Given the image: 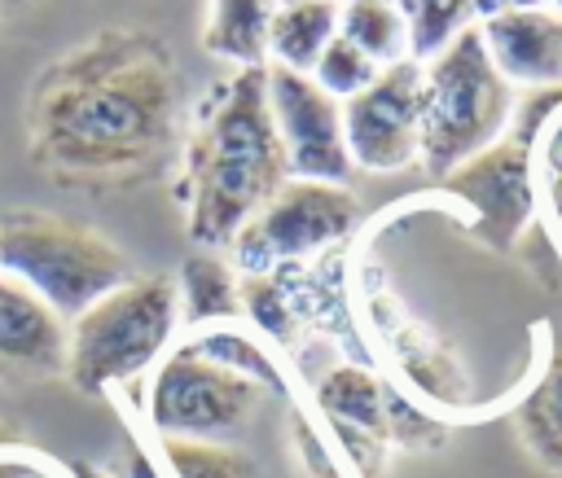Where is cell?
<instances>
[{"label": "cell", "mask_w": 562, "mask_h": 478, "mask_svg": "<svg viewBox=\"0 0 562 478\" xmlns=\"http://www.w3.org/2000/svg\"><path fill=\"white\" fill-rule=\"evenodd\" d=\"M31 158L57 180H123L154 167L180 123L162 35L114 26L48 61L31 88Z\"/></svg>", "instance_id": "obj_1"}, {"label": "cell", "mask_w": 562, "mask_h": 478, "mask_svg": "<svg viewBox=\"0 0 562 478\" xmlns=\"http://www.w3.org/2000/svg\"><path fill=\"white\" fill-rule=\"evenodd\" d=\"M290 180L281 136L268 110L263 66L220 79L193 118L184 145V232L193 246L215 250Z\"/></svg>", "instance_id": "obj_2"}, {"label": "cell", "mask_w": 562, "mask_h": 478, "mask_svg": "<svg viewBox=\"0 0 562 478\" xmlns=\"http://www.w3.org/2000/svg\"><path fill=\"white\" fill-rule=\"evenodd\" d=\"M0 272L35 289L70 325L101 294L123 285L132 263L110 237L70 215L9 206L0 210Z\"/></svg>", "instance_id": "obj_3"}, {"label": "cell", "mask_w": 562, "mask_h": 478, "mask_svg": "<svg viewBox=\"0 0 562 478\" xmlns=\"http://www.w3.org/2000/svg\"><path fill=\"white\" fill-rule=\"evenodd\" d=\"M514 114V83L492 66L479 26H461L422 66V149L417 162L443 180L452 167L505 136Z\"/></svg>", "instance_id": "obj_4"}, {"label": "cell", "mask_w": 562, "mask_h": 478, "mask_svg": "<svg viewBox=\"0 0 562 478\" xmlns=\"http://www.w3.org/2000/svg\"><path fill=\"white\" fill-rule=\"evenodd\" d=\"M180 325L176 281L162 272L127 276L110 294H101L88 311L70 320L66 338V373L79 390L97 395L114 382H132L171 346Z\"/></svg>", "instance_id": "obj_5"}, {"label": "cell", "mask_w": 562, "mask_h": 478, "mask_svg": "<svg viewBox=\"0 0 562 478\" xmlns=\"http://www.w3.org/2000/svg\"><path fill=\"white\" fill-rule=\"evenodd\" d=\"M263 386L206 360L193 342L162 355V364L149 377L145 417L162 439H202L220 443L237 434L250 412L259 408Z\"/></svg>", "instance_id": "obj_6"}, {"label": "cell", "mask_w": 562, "mask_h": 478, "mask_svg": "<svg viewBox=\"0 0 562 478\" xmlns=\"http://www.w3.org/2000/svg\"><path fill=\"white\" fill-rule=\"evenodd\" d=\"M360 219V202L347 184L285 180L228 241L233 263L246 276H272V268L316 254L342 241Z\"/></svg>", "instance_id": "obj_7"}, {"label": "cell", "mask_w": 562, "mask_h": 478, "mask_svg": "<svg viewBox=\"0 0 562 478\" xmlns=\"http://www.w3.org/2000/svg\"><path fill=\"white\" fill-rule=\"evenodd\" d=\"M457 202L470 206L474 215V237L492 250H509L522 228L531 224L540 206L536 189V145L518 140L514 132L496 136L487 149L465 158L439 180Z\"/></svg>", "instance_id": "obj_8"}, {"label": "cell", "mask_w": 562, "mask_h": 478, "mask_svg": "<svg viewBox=\"0 0 562 478\" xmlns=\"http://www.w3.org/2000/svg\"><path fill=\"white\" fill-rule=\"evenodd\" d=\"M342 136L351 167L404 171L422 149V66L413 57L378 70L369 88L342 101Z\"/></svg>", "instance_id": "obj_9"}, {"label": "cell", "mask_w": 562, "mask_h": 478, "mask_svg": "<svg viewBox=\"0 0 562 478\" xmlns=\"http://www.w3.org/2000/svg\"><path fill=\"white\" fill-rule=\"evenodd\" d=\"M263 75H268V110L285 149L290 180L347 184L356 167L342 136V101L329 96L312 75L285 66H263Z\"/></svg>", "instance_id": "obj_10"}, {"label": "cell", "mask_w": 562, "mask_h": 478, "mask_svg": "<svg viewBox=\"0 0 562 478\" xmlns=\"http://www.w3.org/2000/svg\"><path fill=\"white\" fill-rule=\"evenodd\" d=\"M70 325L22 281L0 272V377L26 382L66 373Z\"/></svg>", "instance_id": "obj_11"}, {"label": "cell", "mask_w": 562, "mask_h": 478, "mask_svg": "<svg viewBox=\"0 0 562 478\" xmlns=\"http://www.w3.org/2000/svg\"><path fill=\"white\" fill-rule=\"evenodd\" d=\"M483 48L505 83L522 88H553L562 83V13L540 9H509L479 22Z\"/></svg>", "instance_id": "obj_12"}, {"label": "cell", "mask_w": 562, "mask_h": 478, "mask_svg": "<svg viewBox=\"0 0 562 478\" xmlns=\"http://www.w3.org/2000/svg\"><path fill=\"white\" fill-rule=\"evenodd\" d=\"M316 403L329 417V425L342 434V443L356 452V460L369 465L364 443L378 456V443L386 439V386L369 368L342 364V368H334V373L321 377Z\"/></svg>", "instance_id": "obj_13"}, {"label": "cell", "mask_w": 562, "mask_h": 478, "mask_svg": "<svg viewBox=\"0 0 562 478\" xmlns=\"http://www.w3.org/2000/svg\"><path fill=\"white\" fill-rule=\"evenodd\" d=\"M514 425H518L522 447L549 474H562V329H553L549 355H544L536 382L527 386V395L518 399Z\"/></svg>", "instance_id": "obj_14"}, {"label": "cell", "mask_w": 562, "mask_h": 478, "mask_svg": "<svg viewBox=\"0 0 562 478\" xmlns=\"http://www.w3.org/2000/svg\"><path fill=\"white\" fill-rule=\"evenodd\" d=\"M277 4L272 0H211L202 44L211 57H224L241 70L268 66V26Z\"/></svg>", "instance_id": "obj_15"}, {"label": "cell", "mask_w": 562, "mask_h": 478, "mask_svg": "<svg viewBox=\"0 0 562 478\" xmlns=\"http://www.w3.org/2000/svg\"><path fill=\"white\" fill-rule=\"evenodd\" d=\"M338 0H307V4H281L268 26V66H285L299 75H312L321 48L338 35Z\"/></svg>", "instance_id": "obj_16"}, {"label": "cell", "mask_w": 562, "mask_h": 478, "mask_svg": "<svg viewBox=\"0 0 562 478\" xmlns=\"http://www.w3.org/2000/svg\"><path fill=\"white\" fill-rule=\"evenodd\" d=\"M176 294H180V316L189 325H215V320H233L241 311L237 272L211 250H198L180 263Z\"/></svg>", "instance_id": "obj_17"}, {"label": "cell", "mask_w": 562, "mask_h": 478, "mask_svg": "<svg viewBox=\"0 0 562 478\" xmlns=\"http://www.w3.org/2000/svg\"><path fill=\"white\" fill-rule=\"evenodd\" d=\"M338 35L351 39L373 66H391L408 53V18L382 0H338Z\"/></svg>", "instance_id": "obj_18"}, {"label": "cell", "mask_w": 562, "mask_h": 478, "mask_svg": "<svg viewBox=\"0 0 562 478\" xmlns=\"http://www.w3.org/2000/svg\"><path fill=\"white\" fill-rule=\"evenodd\" d=\"M162 460L171 478H259V465L228 443L162 439Z\"/></svg>", "instance_id": "obj_19"}, {"label": "cell", "mask_w": 562, "mask_h": 478, "mask_svg": "<svg viewBox=\"0 0 562 478\" xmlns=\"http://www.w3.org/2000/svg\"><path fill=\"white\" fill-rule=\"evenodd\" d=\"M404 18H408V53L417 61V57H435L461 26H470L474 0H408Z\"/></svg>", "instance_id": "obj_20"}, {"label": "cell", "mask_w": 562, "mask_h": 478, "mask_svg": "<svg viewBox=\"0 0 562 478\" xmlns=\"http://www.w3.org/2000/svg\"><path fill=\"white\" fill-rule=\"evenodd\" d=\"M193 346H198L206 360H215V364H224V368H233V373H241V377L259 382L263 390L285 395V382H281L277 364H272V360H268V351H263L259 342H250L246 333L211 329V333H198V338H193Z\"/></svg>", "instance_id": "obj_21"}, {"label": "cell", "mask_w": 562, "mask_h": 478, "mask_svg": "<svg viewBox=\"0 0 562 478\" xmlns=\"http://www.w3.org/2000/svg\"><path fill=\"white\" fill-rule=\"evenodd\" d=\"M378 70L382 66H373L351 39H342V35H334L325 48H321V57H316V66H312V79L329 92V96H338V101H347V96H356L360 88H369L373 79H378Z\"/></svg>", "instance_id": "obj_22"}, {"label": "cell", "mask_w": 562, "mask_h": 478, "mask_svg": "<svg viewBox=\"0 0 562 478\" xmlns=\"http://www.w3.org/2000/svg\"><path fill=\"white\" fill-rule=\"evenodd\" d=\"M237 298H241V311H246L263 333L290 342L294 316H290V307H285V298H281V289H277L272 276H246V281L237 285Z\"/></svg>", "instance_id": "obj_23"}, {"label": "cell", "mask_w": 562, "mask_h": 478, "mask_svg": "<svg viewBox=\"0 0 562 478\" xmlns=\"http://www.w3.org/2000/svg\"><path fill=\"white\" fill-rule=\"evenodd\" d=\"M536 167L544 175V206H549L553 224L562 228V110L536 140Z\"/></svg>", "instance_id": "obj_24"}, {"label": "cell", "mask_w": 562, "mask_h": 478, "mask_svg": "<svg viewBox=\"0 0 562 478\" xmlns=\"http://www.w3.org/2000/svg\"><path fill=\"white\" fill-rule=\"evenodd\" d=\"M386 439L408 443V447H435V443H443V425H435L413 403H404L400 395L386 390Z\"/></svg>", "instance_id": "obj_25"}, {"label": "cell", "mask_w": 562, "mask_h": 478, "mask_svg": "<svg viewBox=\"0 0 562 478\" xmlns=\"http://www.w3.org/2000/svg\"><path fill=\"white\" fill-rule=\"evenodd\" d=\"M48 469V460L44 456H35V452H26V447H0V478H40Z\"/></svg>", "instance_id": "obj_26"}, {"label": "cell", "mask_w": 562, "mask_h": 478, "mask_svg": "<svg viewBox=\"0 0 562 478\" xmlns=\"http://www.w3.org/2000/svg\"><path fill=\"white\" fill-rule=\"evenodd\" d=\"M544 0H474V18H496V13H509V9H540Z\"/></svg>", "instance_id": "obj_27"}, {"label": "cell", "mask_w": 562, "mask_h": 478, "mask_svg": "<svg viewBox=\"0 0 562 478\" xmlns=\"http://www.w3.org/2000/svg\"><path fill=\"white\" fill-rule=\"evenodd\" d=\"M9 443H13V430H4V425H0V447H9Z\"/></svg>", "instance_id": "obj_28"}, {"label": "cell", "mask_w": 562, "mask_h": 478, "mask_svg": "<svg viewBox=\"0 0 562 478\" xmlns=\"http://www.w3.org/2000/svg\"><path fill=\"white\" fill-rule=\"evenodd\" d=\"M132 478H154V474L145 469V460H136V474H132Z\"/></svg>", "instance_id": "obj_29"}, {"label": "cell", "mask_w": 562, "mask_h": 478, "mask_svg": "<svg viewBox=\"0 0 562 478\" xmlns=\"http://www.w3.org/2000/svg\"><path fill=\"white\" fill-rule=\"evenodd\" d=\"M22 4H31V0H0V9H22Z\"/></svg>", "instance_id": "obj_30"}, {"label": "cell", "mask_w": 562, "mask_h": 478, "mask_svg": "<svg viewBox=\"0 0 562 478\" xmlns=\"http://www.w3.org/2000/svg\"><path fill=\"white\" fill-rule=\"evenodd\" d=\"M382 4H395V9H400V13H404V9H408V0H382Z\"/></svg>", "instance_id": "obj_31"}, {"label": "cell", "mask_w": 562, "mask_h": 478, "mask_svg": "<svg viewBox=\"0 0 562 478\" xmlns=\"http://www.w3.org/2000/svg\"><path fill=\"white\" fill-rule=\"evenodd\" d=\"M272 4H277V9H281V4H307V0H272Z\"/></svg>", "instance_id": "obj_32"}, {"label": "cell", "mask_w": 562, "mask_h": 478, "mask_svg": "<svg viewBox=\"0 0 562 478\" xmlns=\"http://www.w3.org/2000/svg\"><path fill=\"white\" fill-rule=\"evenodd\" d=\"M544 4H549V9H558V13H562V0H544Z\"/></svg>", "instance_id": "obj_33"}, {"label": "cell", "mask_w": 562, "mask_h": 478, "mask_svg": "<svg viewBox=\"0 0 562 478\" xmlns=\"http://www.w3.org/2000/svg\"><path fill=\"white\" fill-rule=\"evenodd\" d=\"M75 474H79V478H97V474H92V469H75Z\"/></svg>", "instance_id": "obj_34"}]
</instances>
